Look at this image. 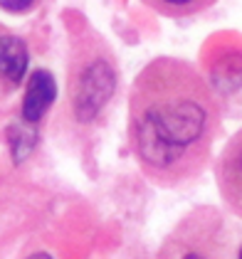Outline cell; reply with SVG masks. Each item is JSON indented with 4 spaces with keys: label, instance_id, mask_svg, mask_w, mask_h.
I'll return each instance as SVG.
<instances>
[{
    "label": "cell",
    "instance_id": "obj_1",
    "mask_svg": "<svg viewBox=\"0 0 242 259\" xmlns=\"http://www.w3.org/2000/svg\"><path fill=\"white\" fill-rule=\"evenodd\" d=\"M218 128L220 104L188 62L158 57L136 74L129 94V146L156 185L178 188L198 178Z\"/></svg>",
    "mask_w": 242,
    "mask_h": 259
},
{
    "label": "cell",
    "instance_id": "obj_2",
    "mask_svg": "<svg viewBox=\"0 0 242 259\" xmlns=\"http://www.w3.org/2000/svg\"><path fill=\"white\" fill-rule=\"evenodd\" d=\"M69 114L79 126H89L101 116L119 87L116 60L109 45L94 32H84L74 45L69 84Z\"/></svg>",
    "mask_w": 242,
    "mask_h": 259
},
{
    "label": "cell",
    "instance_id": "obj_3",
    "mask_svg": "<svg viewBox=\"0 0 242 259\" xmlns=\"http://www.w3.org/2000/svg\"><path fill=\"white\" fill-rule=\"evenodd\" d=\"M222 220L213 210H203L181 222V227L168 237L163 244L161 257H185V259H200L213 257L220 249H225L220 239Z\"/></svg>",
    "mask_w": 242,
    "mask_h": 259
},
{
    "label": "cell",
    "instance_id": "obj_4",
    "mask_svg": "<svg viewBox=\"0 0 242 259\" xmlns=\"http://www.w3.org/2000/svg\"><path fill=\"white\" fill-rule=\"evenodd\" d=\"M215 180L225 205L242 218V131L225 143L215 165Z\"/></svg>",
    "mask_w": 242,
    "mask_h": 259
},
{
    "label": "cell",
    "instance_id": "obj_5",
    "mask_svg": "<svg viewBox=\"0 0 242 259\" xmlns=\"http://www.w3.org/2000/svg\"><path fill=\"white\" fill-rule=\"evenodd\" d=\"M57 97V84L55 77L45 69H37L25 89V99H22V119L27 123H37V121L50 111V106L55 104Z\"/></svg>",
    "mask_w": 242,
    "mask_h": 259
},
{
    "label": "cell",
    "instance_id": "obj_6",
    "mask_svg": "<svg viewBox=\"0 0 242 259\" xmlns=\"http://www.w3.org/2000/svg\"><path fill=\"white\" fill-rule=\"evenodd\" d=\"M27 69V47L20 37L5 35L0 37V79L18 84Z\"/></svg>",
    "mask_w": 242,
    "mask_h": 259
},
{
    "label": "cell",
    "instance_id": "obj_7",
    "mask_svg": "<svg viewBox=\"0 0 242 259\" xmlns=\"http://www.w3.org/2000/svg\"><path fill=\"white\" fill-rule=\"evenodd\" d=\"M143 3L166 18H188L213 8L218 0H143Z\"/></svg>",
    "mask_w": 242,
    "mask_h": 259
},
{
    "label": "cell",
    "instance_id": "obj_8",
    "mask_svg": "<svg viewBox=\"0 0 242 259\" xmlns=\"http://www.w3.org/2000/svg\"><path fill=\"white\" fill-rule=\"evenodd\" d=\"M222 72H213L215 74V84L220 87V89H237V87H242V57L240 55H232V57H225V60L220 62Z\"/></svg>",
    "mask_w": 242,
    "mask_h": 259
},
{
    "label": "cell",
    "instance_id": "obj_9",
    "mask_svg": "<svg viewBox=\"0 0 242 259\" xmlns=\"http://www.w3.org/2000/svg\"><path fill=\"white\" fill-rule=\"evenodd\" d=\"M37 0H0V8L8 13H27Z\"/></svg>",
    "mask_w": 242,
    "mask_h": 259
},
{
    "label": "cell",
    "instance_id": "obj_10",
    "mask_svg": "<svg viewBox=\"0 0 242 259\" xmlns=\"http://www.w3.org/2000/svg\"><path fill=\"white\" fill-rule=\"evenodd\" d=\"M240 257H242V247H240Z\"/></svg>",
    "mask_w": 242,
    "mask_h": 259
}]
</instances>
